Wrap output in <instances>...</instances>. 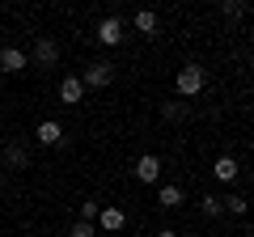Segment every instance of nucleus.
I'll list each match as a JSON object with an SVG mask.
<instances>
[{"mask_svg": "<svg viewBox=\"0 0 254 237\" xmlns=\"http://www.w3.org/2000/svg\"><path fill=\"white\" fill-rule=\"evenodd\" d=\"M220 13H225V17H246V4H242V0H225V4H220Z\"/></svg>", "mask_w": 254, "mask_h": 237, "instance_id": "16", "label": "nucleus"}, {"mask_svg": "<svg viewBox=\"0 0 254 237\" xmlns=\"http://www.w3.org/2000/svg\"><path fill=\"white\" fill-rule=\"evenodd\" d=\"M161 208H182V186H174V182L161 186Z\"/></svg>", "mask_w": 254, "mask_h": 237, "instance_id": "13", "label": "nucleus"}, {"mask_svg": "<svg viewBox=\"0 0 254 237\" xmlns=\"http://www.w3.org/2000/svg\"><path fill=\"white\" fill-rule=\"evenodd\" d=\"M81 220H89V225H93V220H98V203H81Z\"/></svg>", "mask_w": 254, "mask_h": 237, "instance_id": "19", "label": "nucleus"}, {"mask_svg": "<svg viewBox=\"0 0 254 237\" xmlns=\"http://www.w3.org/2000/svg\"><path fill=\"white\" fill-rule=\"evenodd\" d=\"M220 203H225L233 216H242V212H246V199H242V195H229V199H220Z\"/></svg>", "mask_w": 254, "mask_h": 237, "instance_id": "17", "label": "nucleus"}, {"mask_svg": "<svg viewBox=\"0 0 254 237\" xmlns=\"http://www.w3.org/2000/svg\"><path fill=\"white\" fill-rule=\"evenodd\" d=\"M110 81H115V64H110V59H93V64L85 68V76H81L85 89H106Z\"/></svg>", "mask_w": 254, "mask_h": 237, "instance_id": "2", "label": "nucleus"}, {"mask_svg": "<svg viewBox=\"0 0 254 237\" xmlns=\"http://www.w3.org/2000/svg\"><path fill=\"white\" fill-rule=\"evenodd\" d=\"M0 174H4V170H0Z\"/></svg>", "mask_w": 254, "mask_h": 237, "instance_id": "22", "label": "nucleus"}, {"mask_svg": "<svg viewBox=\"0 0 254 237\" xmlns=\"http://www.w3.org/2000/svg\"><path fill=\"white\" fill-rule=\"evenodd\" d=\"M161 115L170 118V123H182V118L190 115V106H187V102H165V106H161Z\"/></svg>", "mask_w": 254, "mask_h": 237, "instance_id": "12", "label": "nucleus"}, {"mask_svg": "<svg viewBox=\"0 0 254 237\" xmlns=\"http://www.w3.org/2000/svg\"><path fill=\"white\" fill-rule=\"evenodd\" d=\"M174 85H178V98H199L203 85H208V72H203L199 64H187V68L178 72V81H174Z\"/></svg>", "mask_w": 254, "mask_h": 237, "instance_id": "1", "label": "nucleus"}, {"mask_svg": "<svg viewBox=\"0 0 254 237\" xmlns=\"http://www.w3.org/2000/svg\"><path fill=\"white\" fill-rule=\"evenodd\" d=\"M81 98H85V85H81V76H64V81H60V102L76 106Z\"/></svg>", "mask_w": 254, "mask_h": 237, "instance_id": "9", "label": "nucleus"}, {"mask_svg": "<svg viewBox=\"0 0 254 237\" xmlns=\"http://www.w3.org/2000/svg\"><path fill=\"white\" fill-rule=\"evenodd\" d=\"M30 59H34L38 68H55V64H60V43H55V38H38Z\"/></svg>", "mask_w": 254, "mask_h": 237, "instance_id": "4", "label": "nucleus"}, {"mask_svg": "<svg viewBox=\"0 0 254 237\" xmlns=\"http://www.w3.org/2000/svg\"><path fill=\"white\" fill-rule=\"evenodd\" d=\"M30 68V55L21 47H0V72H26Z\"/></svg>", "mask_w": 254, "mask_h": 237, "instance_id": "5", "label": "nucleus"}, {"mask_svg": "<svg viewBox=\"0 0 254 237\" xmlns=\"http://www.w3.org/2000/svg\"><path fill=\"white\" fill-rule=\"evenodd\" d=\"M199 208H203V216H208V220H216V216H225V203H220L216 195H203V199H199Z\"/></svg>", "mask_w": 254, "mask_h": 237, "instance_id": "14", "label": "nucleus"}, {"mask_svg": "<svg viewBox=\"0 0 254 237\" xmlns=\"http://www.w3.org/2000/svg\"><path fill=\"white\" fill-rule=\"evenodd\" d=\"M190 237H195V233H190Z\"/></svg>", "mask_w": 254, "mask_h": 237, "instance_id": "21", "label": "nucleus"}, {"mask_svg": "<svg viewBox=\"0 0 254 237\" xmlns=\"http://www.w3.org/2000/svg\"><path fill=\"white\" fill-rule=\"evenodd\" d=\"M123 225H127L123 208H98V229H106V233H119Z\"/></svg>", "mask_w": 254, "mask_h": 237, "instance_id": "8", "label": "nucleus"}, {"mask_svg": "<svg viewBox=\"0 0 254 237\" xmlns=\"http://www.w3.org/2000/svg\"><path fill=\"white\" fill-rule=\"evenodd\" d=\"M136 178H140V182H148V186L161 182V161H157L153 153H144V157L136 161Z\"/></svg>", "mask_w": 254, "mask_h": 237, "instance_id": "7", "label": "nucleus"}, {"mask_svg": "<svg viewBox=\"0 0 254 237\" xmlns=\"http://www.w3.org/2000/svg\"><path fill=\"white\" fill-rule=\"evenodd\" d=\"M68 237H93V225L89 220H76V225L68 229Z\"/></svg>", "mask_w": 254, "mask_h": 237, "instance_id": "18", "label": "nucleus"}, {"mask_svg": "<svg viewBox=\"0 0 254 237\" xmlns=\"http://www.w3.org/2000/svg\"><path fill=\"white\" fill-rule=\"evenodd\" d=\"M34 140H38V144H64V127L55 123V118H47V123H38Z\"/></svg>", "mask_w": 254, "mask_h": 237, "instance_id": "10", "label": "nucleus"}, {"mask_svg": "<svg viewBox=\"0 0 254 237\" xmlns=\"http://www.w3.org/2000/svg\"><path fill=\"white\" fill-rule=\"evenodd\" d=\"M157 237H178V233H174V229H161V233H157Z\"/></svg>", "mask_w": 254, "mask_h": 237, "instance_id": "20", "label": "nucleus"}, {"mask_svg": "<svg viewBox=\"0 0 254 237\" xmlns=\"http://www.w3.org/2000/svg\"><path fill=\"white\" fill-rule=\"evenodd\" d=\"M98 43L102 47H119V43H123V17H115V13L102 17L98 21Z\"/></svg>", "mask_w": 254, "mask_h": 237, "instance_id": "3", "label": "nucleus"}, {"mask_svg": "<svg viewBox=\"0 0 254 237\" xmlns=\"http://www.w3.org/2000/svg\"><path fill=\"white\" fill-rule=\"evenodd\" d=\"M4 165L9 170H30V144H21V140L4 144Z\"/></svg>", "mask_w": 254, "mask_h": 237, "instance_id": "6", "label": "nucleus"}, {"mask_svg": "<svg viewBox=\"0 0 254 237\" xmlns=\"http://www.w3.org/2000/svg\"><path fill=\"white\" fill-rule=\"evenodd\" d=\"M212 174H216L220 182H237V174H242V165H237L233 157H216V165H212Z\"/></svg>", "mask_w": 254, "mask_h": 237, "instance_id": "11", "label": "nucleus"}, {"mask_svg": "<svg viewBox=\"0 0 254 237\" xmlns=\"http://www.w3.org/2000/svg\"><path fill=\"white\" fill-rule=\"evenodd\" d=\"M136 30H140V34H153V30H157V13L140 9V13H136Z\"/></svg>", "mask_w": 254, "mask_h": 237, "instance_id": "15", "label": "nucleus"}]
</instances>
